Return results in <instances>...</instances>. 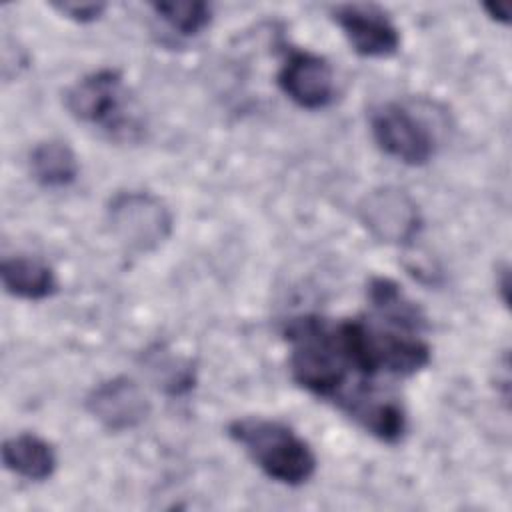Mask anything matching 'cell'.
<instances>
[{
	"mask_svg": "<svg viewBox=\"0 0 512 512\" xmlns=\"http://www.w3.org/2000/svg\"><path fill=\"white\" fill-rule=\"evenodd\" d=\"M226 432L262 474L278 484L302 486L316 474L318 458L312 446L280 420L264 416L234 418Z\"/></svg>",
	"mask_w": 512,
	"mask_h": 512,
	"instance_id": "cell-1",
	"label": "cell"
},
{
	"mask_svg": "<svg viewBox=\"0 0 512 512\" xmlns=\"http://www.w3.org/2000/svg\"><path fill=\"white\" fill-rule=\"evenodd\" d=\"M106 222L126 252L148 254L172 234L174 218L166 202L144 190L116 192L106 206Z\"/></svg>",
	"mask_w": 512,
	"mask_h": 512,
	"instance_id": "cell-2",
	"label": "cell"
},
{
	"mask_svg": "<svg viewBox=\"0 0 512 512\" xmlns=\"http://www.w3.org/2000/svg\"><path fill=\"white\" fill-rule=\"evenodd\" d=\"M124 104V78L116 68H100L84 74L64 92V106L72 118L90 126H100L116 138L136 130L132 128V118L124 114Z\"/></svg>",
	"mask_w": 512,
	"mask_h": 512,
	"instance_id": "cell-3",
	"label": "cell"
},
{
	"mask_svg": "<svg viewBox=\"0 0 512 512\" xmlns=\"http://www.w3.org/2000/svg\"><path fill=\"white\" fill-rule=\"evenodd\" d=\"M370 132L376 146L406 166H424L436 154L428 124L400 102H382L370 110Z\"/></svg>",
	"mask_w": 512,
	"mask_h": 512,
	"instance_id": "cell-4",
	"label": "cell"
},
{
	"mask_svg": "<svg viewBox=\"0 0 512 512\" xmlns=\"http://www.w3.org/2000/svg\"><path fill=\"white\" fill-rule=\"evenodd\" d=\"M358 218L376 240L394 246L410 244L422 228L418 204L406 190L396 186L368 192L358 204Z\"/></svg>",
	"mask_w": 512,
	"mask_h": 512,
	"instance_id": "cell-5",
	"label": "cell"
},
{
	"mask_svg": "<svg viewBox=\"0 0 512 512\" xmlns=\"http://www.w3.org/2000/svg\"><path fill=\"white\" fill-rule=\"evenodd\" d=\"M84 408L108 432L134 430L152 412L144 388L130 376H114L96 384L86 394Z\"/></svg>",
	"mask_w": 512,
	"mask_h": 512,
	"instance_id": "cell-6",
	"label": "cell"
},
{
	"mask_svg": "<svg viewBox=\"0 0 512 512\" xmlns=\"http://www.w3.org/2000/svg\"><path fill=\"white\" fill-rule=\"evenodd\" d=\"M330 16L362 58H390L400 48V30L376 4H338Z\"/></svg>",
	"mask_w": 512,
	"mask_h": 512,
	"instance_id": "cell-7",
	"label": "cell"
},
{
	"mask_svg": "<svg viewBox=\"0 0 512 512\" xmlns=\"http://www.w3.org/2000/svg\"><path fill=\"white\" fill-rule=\"evenodd\" d=\"M276 84L304 110L326 108L336 92L332 64L310 50H292L276 74Z\"/></svg>",
	"mask_w": 512,
	"mask_h": 512,
	"instance_id": "cell-8",
	"label": "cell"
},
{
	"mask_svg": "<svg viewBox=\"0 0 512 512\" xmlns=\"http://www.w3.org/2000/svg\"><path fill=\"white\" fill-rule=\"evenodd\" d=\"M2 464L28 482H44L56 472L58 456L48 440L32 432H22L4 440Z\"/></svg>",
	"mask_w": 512,
	"mask_h": 512,
	"instance_id": "cell-9",
	"label": "cell"
},
{
	"mask_svg": "<svg viewBox=\"0 0 512 512\" xmlns=\"http://www.w3.org/2000/svg\"><path fill=\"white\" fill-rule=\"evenodd\" d=\"M4 292L20 300H46L58 292V278L52 266L34 256H6L0 264Z\"/></svg>",
	"mask_w": 512,
	"mask_h": 512,
	"instance_id": "cell-10",
	"label": "cell"
},
{
	"mask_svg": "<svg viewBox=\"0 0 512 512\" xmlns=\"http://www.w3.org/2000/svg\"><path fill=\"white\" fill-rule=\"evenodd\" d=\"M28 166L32 178L44 188L70 186L80 172L78 156L62 140L38 142L28 156Z\"/></svg>",
	"mask_w": 512,
	"mask_h": 512,
	"instance_id": "cell-11",
	"label": "cell"
},
{
	"mask_svg": "<svg viewBox=\"0 0 512 512\" xmlns=\"http://www.w3.org/2000/svg\"><path fill=\"white\" fill-rule=\"evenodd\" d=\"M144 366L156 388H162L170 396H180L194 388L196 376L192 362L170 354V350L160 344L146 350Z\"/></svg>",
	"mask_w": 512,
	"mask_h": 512,
	"instance_id": "cell-12",
	"label": "cell"
},
{
	"mask_svg": "<svg viewBox=\"0 0 512 512\" xmlns=\"http://www.w3.org/2000/svg\"><path fill=\"white\" fill-rule=\"evenodd\" d=\"M150 8L162 22H166L180 36H196L212 20V6L200 0L152 2Z\"/></svg>",
	"mask_w": 512,
	"mask_h": 512,
	"instance_id": "cell-13",
	"label": "cell"
},
{
	"mask_svg": "<svg viewBox=\"0 0 512 512\" xmlns=\"http://www.w3.org/2000/svg\"><path fill=\"white\" fill-rule=\"evenodd\" d=\"M50 6L64 18L78 24L96 22L108 8L104 2H52Z\"/></svg>",
	"mask_w": 512,
	"mask_h": 512,
	"instance_id": "cell-14",
	"label": "cell"
},
{
	"mask_svg": "<svg viewBox=\"0 0 512 512\" xmlns=\"http://www.w3.org/2000/svg\"><path fill=\"white\" fill-rule=\"evenodd\" d=\"M482 8L486 10V14H488L492 20H496V22H500V24H508V22H510V14H508V6H506V4L486 2V4H482Z\"/></svg>",
	"mask_w": 512,
	"mask_h": 512,
	"instance_id": "cell-15",
	"label": "cell"
}]
</instances>
